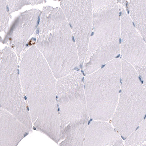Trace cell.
<instances>
[{
	"label": "cell",
	"mask_w": 146,
	"mask_h": 146,
	"mask_svg": "<svg viewBox=\"0 0 146 146\" xmlns=\"http://www.w3.org/2000/svg\"><path fill=\"white\" fill-rule=\"evenodd\" d=\"M20 76L32 123L58 143L60 136L55 76L45 57L33 45L22 55Z\"/></svg>",
	"instance_id": "6da1fadb"
},
{
	"label": "cell",
	"mask_w": 146,
	"mask_h": 146,
	"mask_svg": "<svg viewBox=\"0 0 146 146\" xmlns=\"http://www.w3.org/2000/svg\"><path fill=\"white\" fill-rule=\"evenodd\" d=\"M36 34V46L56 79L80 66L74 35L62 9L44 7Z\"/></svg>",
	"instance_id": "7a4b0ae2"
},
{
	"label": "cell",
	"mask_w": 146,
	"mask_h": 146,
	"mask_svg": "<svg viewBox=\"0 0 146 146\" xmlns=\"http://www.w3.org/2000/svg\"><path fill=\"white\" fill-rule=\"evenodd\" d=\"M92 30L84 63L89 73L121 53V5L117 0H92Z\"/></svg>",
	"instance_id": "3957f363"
},
{
	"label": "cell",
	"mask_w": 146,
	"mask_h": 146,
	"mask_svg": "<svg viewBox=\"0 0 146 146\" xmlns=\"http://www.w3.org/2000/svg\"><path fill=\"white\" fill-rule=\"evenodd\" d=\"M56 92L60 140L79 141L85 135L88 116L81 72L75 70L58 79Z\"/></svg>",
	"instance_id": "277c9868"
},
{
	"label": "cell",
	"mask_w": 146,
	"mask_h": 146,
	"mask_svg": "<svg viewBox=\"0 0 146 146\" xmlns=\"http://www.w3.org/2000/svg\"><path fill=\"white\" fill-rule=\"evenodd\" d=\"M121 59L112 60L84 78L83 83L88 116L107 121L116 109L120 92Z\"/></svg>",
	"instance_id": "5b68a950"
},
{
	"label": "cell",
	"mask_w": 146,
	"mask_h": 146,
	"mask_svg": "<svg viewBox=\"0 0 146 146\" xmlns=\"http://www.w3.org/2000/svg\"><path fill=\"white\" fill-rule=\"evenodd\" d=\"M120 92L112 118L114 128L127 138L137 128L146 115V90L133 66L121 59Z\"/></svg>",
	"instance_id": "8992f818"
},
{
	"label": "cell",
	"mask_w": 146,
	"mask_h": 146,
	"mask_svg": "<svg viewBox=\"0 0 146 146\" xmlns=\"http://www.w3.org/2000/svg\"><path fill=\"white\" fill-rule=\"evenodd\" d=\"M19 75L17 55L12 49L6 46L1 52V107L31 129L32 119Z\"/></svg>",
	"instance_id": "52a82bcc"
},
{
	"label": "cell",
	"mask_w": 146,
	"mask_h": 146,
	"mask_svg": "<svg viewBox=\"0 0 146 146\" xmlns=\"http://www.w3.org/2000/svg\"><path fill=\"white\" fill-rule=\"evenodd\" d=\"M60 6L72 31L83 67L92 30V0H62Z\"/></svg>",
	"instance_id": "ba28073f"
},
{
	"label": "cell",
	"mask_w": 146,
	"mask_h": 146,
	"mask_svg": "<svg viewBox=\"0 0 146 146\" xmlns=\"http://www.w3.org/2000/svg\"><path fill=\"white\" fill-rule=\"evenodd\" d=\"M121 53L135 69L146 65V43L124 9L121 16Z\"/></svg>",
	"instance_id": "9c48e42d"
},
{
	"label": "cell",
	"mask_w": 146,
	"mask_h": 146,
	"mask_svg": "<svg viewBox=\"0 0 146 146\" xmlns=\"http://www.w3.org/2000/svg\"><path fill=\"white\" fill-rule=\"evenodd\" d=\"M41 13L32 9L21 13L9 27L2 43L12 49L19 58L24 52L30 38L37 29Z\"/></svg>",
	"instance_id": "30bf717a"
},
{
	"label": "cell",
	"mask_w": 146,
	"mask_h": 146,
	"mask_svg": "<svg viewBox=\"0 0 146 146\" xmlns=\"http://www.w3.org/2000/svg\"><path fill=\"white\" fill-rule=\"evenodd\" d=\"M122 139L113 126L106 121L94 120L87 127L84 146L122 145Z\"/></svg>",
	"instance_id": "8fae6325"
},
{
	"label": "cell",
	"mask_w": 146,
	"mask_h": 146,
	"mask_svg": "<svg viewBox=\"0 0 146 146\" xmlns=\"http://www.w3.org/2000/svg\"><path fill=\"white\" fill-rule=\"evenodd\" d=\"M29 129L12 114L1 109V146H15L28 133Z\"/></svg>",
	"instance_id": "7c38bea8"
},
{
	"label": "cell",
	"mask_w": 146,
	"mask_h": 146,
	"mask_svg": "<svg viewBox=\"0 0 146 146\" xmlns=\"http://www.w3.org/2000/svg\"><path fill=\"white\" fill-rule=\"evenodd\" d=\"M129 15L146 43V0H129Z\"/></svg>",
	"instance_id": "4fadbf2b"
},
{
	"label": "cell",
	"mask_w": 146,
	"mask_h": 146,
	"mask_svg": "<svg viewBox=\"0 0 146 146\" xmlns=\"http://www.w3.org/2000/svg\"><path fill=\"white\" fill-rule=\"evenodd\" d=\"M8 0H0V29L5 32L9 27L10 17Z\"/></svg>",
	"instance_id": "5bb4252c"
},
{
	"label": "cell",
	"mask_w": 146,
	"mask_h": 146,
	"mask_svg": "<svg viewBox=\"0 0 146 146\" xmlns=\"http://www.w3.org/2000/svg\"><path fill=\"white\" fill-rule=\"evenodd\" d=\"M46 1V0H8L9 12L11 14L25 6L41 4Z\"/></svg>",
	"instance_id": "9a60e30c"
},
{
	"label": "cell",
	"mask_w": 146,
	"mask_h": 146,
	"mask_svg": "<svg viewBox=\"0 0 146 146\" xmlns=\"http://www.w3.org/2000/svg\"><path fill=\"white\" fill-rule=\"evenodd\" d=\"M138 128L131 135L133 139V145H146V116Z\"/></svg>",
	"instance_id": "2e32d148"
},
{
	"label": "cell",
	"mask_w": 146,
	"mask_h": 146,
	"mask_svg": "<svg viewBox=\"0 0 146 146\" xmlns=\"http://www.w3.org/2000/svg\"><path fill=\"white\" fill-rule=\"evenodd\" d=\"M139 77L141 79L146 90V65L135 69Z\"/></svg>",
	"instance_id": "e0dca14e"
},
{
	"label": "cell",
	"mask_w": 146,
	"mask_h": 146,
	"mask_svg": "<svg viewBox=\"0 0 146 146\" xmlns=\"http://www.w3.org/2000/svg\"><path fill=\"white\" fill-rule=\"evenodd\" d=\"M127 2V0H123V2H122V5L123 6H125L126 5V3Z\"/></svg>",
	"instance_id": "ac0fdd59"
},
{
	"label": "cell",
	"mask_w": 146,
	"mask_h": 146,
	"mask_svg": "<svg viewBox=\"0 0 146 146\" xmlns=\"http://www.w3.org/2000/svg\"><path fill=\"white\" fill-rule=\"evenodd\" d=\"M123 0H117V2L120 4H122V2H123Z\"/></svg>",
	"instance_id": "d6986e66"
},
{
	"label": "cell",
	"mask_w": 146,
	"mask_h": 146,
	"mask_svg": "<svg viewBox=\"0 0 146 146\" xmlns=\"http://www.w3.org/2000/svg\"><path fill=\"white\" fill-rule=\"evenodd\" d=\"M54 1H60V0H54Z\"/></svg>",
	"instance_id": "ffe728a7"
}]
</instances>
